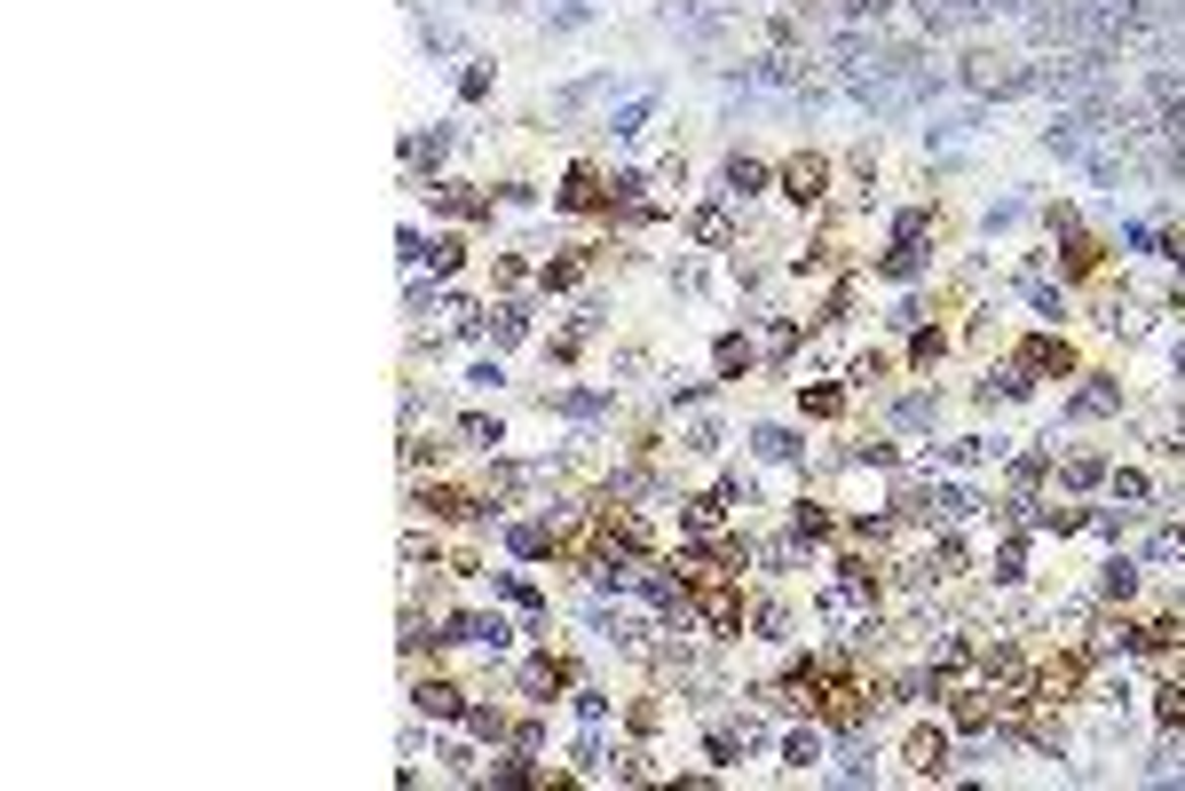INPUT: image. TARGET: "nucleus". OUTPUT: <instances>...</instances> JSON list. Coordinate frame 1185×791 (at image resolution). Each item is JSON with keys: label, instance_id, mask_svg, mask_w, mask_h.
<instances>
[{"label": "nucleus", "instance_id": "1", "mask_svg": "<svg viewBox=\"0 0 1185 791\" xmlns=\"http://www.w3.org/2000/svg\"><path fill=\"white\" fill-rule=\"evenodd\" d=\"M680 617H696L703 634H743V586H735V578H720V586H696Z\"/></svg>", "mask_w": 1185, "mask_h": 791}, {"label": "nucleus", "instance_id": "2", "mask_svg": "<svg viewBox=\"0 0 1185 791\" xmlns=\"http://www.w3.org/2000/svg\"><path fill=\"white\" fill-rule=\"evenodd\" d=\"M1082 688V657H1052V665H1035L1028 673V705H1059Z\"/></svg>", "mask_w": 1185, "mask_h": 791}, {"label": "nucleus", "instance_id": "3", "mask_svg": "<svg viewBox=\"0 0 1185 791\" xmlns=\"http://www.w3.org/2000/svg\"><path fill=\"white\" fill-rule=\"evenodd\" d=\"M822 182H830V158H791L783 167V198H798V206H815Z\"/></svg>", "mask_w": 1185, "mask_h": 791}, {"label": "nucleus", "instance_id": "4", "mask_svg": "<svg viewBox=\"0 0 1185 791\" xmlns=\"http://www.w3.org/2000/svg\"><path fill=\"white\" fill-rule=\"evenodd\" d=\"M909 768H917V776H940V768H948V736H940V729H917V736H909Z\"/></svg>", "mask_w": 1185, "mask_h": 791}, {"label": "nucleus", "instance_id": "5", "mask_svg": "<svg viewBox=\"0 0 1185 791\" xmlns=\"http://www.w3.org/2000/svg\"><path fill=\"white\" fill-rule=\"evenodd\" d=\"M443 641H474V649H506V625L498 617H451Z\"/></svg>", "mask_w": 1185, "mask_h": 791}, {"label": "nucleus", "instance_id": "6", "mask_svg": "<svg viewBox=\"0 0 1185 791\" xmlns=\"http://www.w3.org/2000/svg\"><path fill=\"white\" fill-rule=\"evenodd\" d=\"M1020 365H1028V373H1067L1075 356H1067V341H1028V349H1020Z\"/></svg>", "mask_w": 1185, "mask_h": 791}, {"label": "nucleus", "instance_id": "7", "mask_svg": "<svg viewBox=\"0 0 1185 791\" xmlns=\"http://www.w3.org/2000/svg\"><path fill=\"white\" fill-rule=\"evenodd\" d=\"M649 111H656V87H640L632 104H625L617 119H608V135H640V127H649Z\"/></svg>", "mask_w": 1185, "mask_h": 791}, {"label": "nucleus", "instance_id": "8", "mask_svg": "<svg viewBox=\"0 0 1185 791\" xmlns=\"http://www.w3.org/2000/svg\"><path fill=\"white\" fill-rule=\"evenodd\" d=\"M427 507H435V515H483V499H474V491H459V483H435Z\"/></svg>", "mask_w": 1185, "mask_h": 791}, {"label": "nucleus", "instance_id": "9", "mask_svg": "<svg viewBox=\"0 0 1185 791\" xmlns=\"http://www.w3.org/2000/svg\"><path fill=\"white\" fill-rule=\"evenodd\" d=\"M561 681H569V665H561V657H530V673H522V688H530V697H546V688H561Z\"/></svg>", "mask_w": 1185, "mask_h": 791}, {"label": "nucleus", "instance_id": "10", "mask_svg": "<svg viewBox=\"0 0 1185 791\" xmlns=\"http://www.w3.org/2000/svg\"><path fill=\"white\" fill-rule=\"evenodd\" d=\"M1114 404H1123V388H1082V396H1075L1067 412H1075V420H1106Z\"/></svg>", "mask_w": 1185, "mask_h": 791}, {"label": "nucleus", "instance_id": "11", "mask_svg": "<svg viewBox=\"0 0 1185 791\" xmlns=\"http://www.w3.org/2000/svg\"><path fill=\"white\" fill-rule=\"evenodd\" d=\"M727 190H735V198L767 190V167H759V158H727Z\"/></svg>", "mask_w": 1185, "mask_h": 791}, {"label": "nucleus", "instance_id": "12", "mask_svg": "<svg viewBox=\"0 0 1185 791\" xmlns=\"http://www.w3.org/2000/svg\"><path fill=\"white\" fill-rule=\"evenodd\" d=\"M419 712H459V688L451 681H427L419 688Z\"/></svg>", "mask_w": 1185, "mask_h": 791}, {"label": "nucleus", "instance_id": "13", "mask_svg": "<svg viewBox=\"0 0 1185 791\" xmlns=\"http://www.w3.org/2000/svg\"><path fill=\"white\" fill-rule=\"evenodd\" d=\"M1106 593H1114V602H1130V593H1138V563H1106Z\"/></svg>", "mask_w": 1185, "mask_h": 791}, {"label": "nucleus", "instance_id": "14", "mask_svg": "<svg viewBox=\"0 0 1185 791\" xmlns=\"http://www.w3.org/2000/svg\"><path fill=\"white\" fill-rule=\"evenodd\" d=\"M1154 697H1162V705H1154V712H1162V729H1185V688L1170 681V688H1154Z\"/></svg>", "mask_w": 1185, "mask_h": 791}, {"label": "nucleus", "instance_id": "15", "mask_svg": "<svg viewBox=\"0 0 1185 791\" xmlns=\"http://www.w3.org/2000/svg\"><path fill=\"white\" fill-rule=\"evenodd\" d=\"M917 270H925L917 246H893V253H886V278H917Z\"/></svg>", "mask_w": 1185, "mask_h": 791}, {"label": "nucleus", "instance_id": "16", "mask_svg": "<svg viewBox=\"0 0 1185 791\" xmlns=\"http://www.w3.org/2000/svg\"><path fill=\"white\" fill-rule=\"evenodd\" d=\"M759 451H767V459H791L798 436H791V427H759Z\"/></svg>", "mask_w": 1185, "mask_h": 791}, {"label": "nucleus", "instance_id": "17", "mask_svg": "<svg viewBox=\"0 0 1185 791\" xmlns=\"http://www.w3.org/2000/svg\"><path fill=\"white\" fill-rule=\"evenodd\" d=\"M680 522H688V531H711V522H720V499H688Z\"/></svg>", "mask_w": 1185, "mask_h": 791}, {"label": "nucleus", "instance_id": "18", "mask_svg": "<svg viewBox=\"0 0 1185 791\" xmlns=\"http://www.w3.org/2000/svg\"><path fill=\"white\" fill-rule=\"evenodd\" d=\"M593 198H601V190H593V175L578 167V175H569V190H561V206H593Z\"/></svg>", "mask_w": 1185, "mask_h": 791}, {"label": "nucleus", "instance_id": "19", "mask_svg": "<svg viewBox=\"0 0 1185 791\" xmlns=\"http://www.w3.org/2000/svg\"><path fill=\"white\" fill-rule=\"evenodd\" d=\"M783 752H791V768H806V760H822V736H806V729H798Z\"/></svg>", "mask_w": 1185, "mask_h": 791}, {"label": "nucleus", "instance_id": "20", "mask_svg": "<svg viewBox=\"0 0 1185 791\" xmlns=\"http://www.w3.org/2000/svg\"><path fill=\"white\" fill-rule=\"evenodd\" d=\"M1130 253H1162V229L1154 222H1130Z\"/></svg>", "mask_w": 1185, "mask_h": 791}, {"label": "nucleus", "instance_id": "21", "mask_svg": "<svg viewBox=\"0 0 1185 791\" xmlns=\"http://www.w3.org/2000/svg\"><path fill=\"white\" fill-rule=\"evenodd\" d=\"M838 404H845V396H838V388H806V412H815V420H830Z\"/></svg>", "mask_w": 1185, "mask_h": 791}, {"label": "nucleus", "instance_id": "22", "mask_svg": "<svg viewBox=\"0 0 1185 791\" xmlns=\"http://www.w3.org/2000/svg\"><path fill=\"white\" fill-rule=\"evenodd\" d=\"M1099 475H1106V468H1099L1091 451H1082V459H1067V483H1075V491H1082V483H1099Z\"/></svg>", "mask_w": 1185, "mask_h": 791}, {"label": "nucleus", "instance_id": "23", "mask_svg": "<svg viewBox=\"0 0 1185 791\" xmlns=\"http://www.w3.org/2000/svg\"><path fill=\"white\" fill-rule=\"evenodd\" d=\"M798 539H830V515L822 507H798Z\"/></svg>", "mask_w": 1185, "mask_h": 791}]
</instances>
